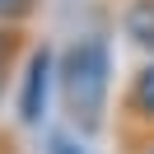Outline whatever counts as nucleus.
Returning a JSON list of instances; mask_svg holds the SVG:
<instances>
[{
    "label": "nucleus",
    "mask_w": 154,
    "mask_h": 154,
    "mask_svg": "<svg viewBox=\"0 0 154 154\" xmlns=\"http://www.w3.org/2000/svg\"><path fill=\"white\" fill-rule=\"evenodd\" d=\"M56 94L66 126L79 140H94L112 122V42L107 33H75L56 51Z\"/></svg>",
    "instance_id": "1"
},
{
    "label": "nucleus",
    "mask_w": 154,
    "mask_h": 154,
    "mask_svg": "<svg viewBox=\"0 0 154 154\" xmlns=\"http://www.w3.org/2000/svg\"><path fill=\"white\" fill-rule=\"evenodd\" d=\"M107 131H112V140H117L122 154H145L154 145V56H145L126 75Z\"/></svg>",
    "instance_id": "2"
},
{
    "label": "nucleus",
    "mask_w": 154,
    "mask_h": 154,
    "mask_svg": "<svg viewBox=\"0 0 154 154\" xmlns=\"http://www.w3.org/2000/svg\"><path fill=\"white\" fill-rule=\"evenodd\" d=\"M14 79H19V94H14L19 126H42V122H47L51 84H56V51H51L47 42H33L28 56H23V70Z\"/></svg>",
    "instance_id": "3"
},
{
    "label": "nucleus",
    "mask_w": 154,
    "mask_h": 154,
    "mask_svg": "<svg viewBox=\"0 0 154 154\" xmlns=\"http://www.w3.org/2000/svg\"><path fill=\"white\" fill-rule=\"evenodd\" d=\"M117 23H122L126 42L145 56H154V0H122L117 5Z\"/></svg>",
    "instance_id": "4"
},
{
    "label": "nucleus",
    "mask_w": 154,
    "mask_h": 154,
    "mask_svg": "<svg viewBox=\"0 0 154 154\" xmlns=\"http://www.w3.org/2000/svg\"><path fill=\"white\" fill-rule=\"evenodd\" d=\"M28 47H33L28 28H19V23H0V75H10V79H14V70L23 66Z\"/></svg>",
    "instance_id": "5"
},
{
    "label": "nucleus",
    "mask_w": 154,
    "mask_h": 154,
    "mask_svg": "<svg viewBox=\"0 0 154 154\" xmlns=\"http://www.w3.org/2000/svg\"><path fill=\"white\" fill-rule=\"evenodd\" d=\"M42 0H0V23H19V28H28L33 19H38Z\"/></svg>",
    "instance_id": "6"
},
{
    "label": "nucleus",
    "mask_w": 154,
    "mask_h": 154,
    "mask_svg": "<svg viewBox=\"0 0 154 154\" xmlns=\"http://www.w3.org/2000/svg\"><path fill=\"white\" fill-rule=\"evenodd\" d=\"M47 145H51V154H84V149H79V135L70 131V126H66V131H51Z\"/></svg>",
    "instance_id": "7"
},
{
    "label": "nucleus",
    "mask_w": 154,
    "mask_h": 154,
    "mask_svg": "<svg viewBox=\"0 0 154 154\" xmlns=\"http://www.w3.org/2000/svg\"><path fill=\"white\" fill-rule=\"evenodd\" d=\"M0 154H23L19 135H14V131H5V126H0Z\"/></svg>",
    "instance_id": "8"
},
{
    "label": "nucleus",
    "mask_w": 154,
    "mask_h": 154,
    "mask_svg": "<svg viewBox=\"0 0 154 154\" xmlns=\"http://www.w3.org/2000/svg\"><path fill=\"white\" fill-rule=\"evenodd\" d=\"M145 154H154V145H149V149H145Z\"/></svg>",
    "instance_id": "9"
}]
</instances>
